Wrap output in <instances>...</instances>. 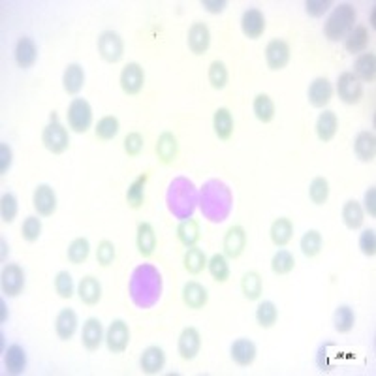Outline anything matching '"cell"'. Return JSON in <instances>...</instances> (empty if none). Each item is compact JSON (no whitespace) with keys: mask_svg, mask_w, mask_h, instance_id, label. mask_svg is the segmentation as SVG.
<instances>
[{"mask_svg":"<svg viewBox=\"0 0 376 376\" xmlns=\"http://www.w3.org/2000/svg\"><path fill=\"white\" fill-rule=\"evenodd\" d=\"M164 291V279L156 265L139 264L134 267L132 275L128 279V296L134 307L139 311H149L159 305Z\"/></svg>","mask_w":376,"mask_h":376,"instance_id":"cell-1","label":"cell"},{"mask_svg":"<svg viewBox=\"0 0 376 376\" xmlns=\"http://www.w3.org/2000/svg\"><path fill=\"white\" fill-rule=\"evenodd\" d=\"M198 207L211 224H222L233 211V190L222 179H207L200 186Z\"/></svg>","mask_w":376,"mask_h":376,"instance_id":"cell-2","label":"cell"},{"mask_svg":"<svg viewBox=\"0 0 376 376\" xmlns=\"http://www.w3.org/2000/svg\"><path fill=\"white\" fill-rule=\"evenodd\" d=\"M198 196H200V188L194 185L185 175L173 177L166 190V207L171 217L177 220H186V218L194 217L198 209Z\"/></svg>","mask_w":376,"mask_h":376,"instance_id":"cell-3","label":"cell"},{"mask_svg":"<svg viewBox=\"0 0 376 376\" xmlns=\"http://www.w3.org/2000/svg\"><path fill=\"white\" fill-rule=\"evenodd\" d=\"M358 21V10L350 2H340L329 11L328 19L323 23V36L329 42H343L348 36Z\"/></svg>","mask_w":376,"mask_h":376,"instance_id":"cell-4","label":"cell"},{"mask_svg":"<svg viewBox=\"0 0 376 376\" xmlns=\"http://www.w3.org/2000/svg\"><path fill=\"white\" fill-rule=\"evenodd\" d=\"M42 144L51 154H63L70 147V132L63 122L58 121L57 115H51V121L45 124L42 132Z\"/></svg>","mask_w":376,"mask_h":376,"instance_id":"cell-5","label":"cell"},{"mask_svg":"<svg viewBox=\"0 0 376 376\" xmlns=\"http://www.w3.org/2000/svg\"><path fill=\"white\" fill-rule=\"evenodd\" d=\"M92 106L85 98H74L68 104V112H66V121L68 128L75 134H87L92 128Z\"/></svg>","mask_w":376,"mask_h":376,"instance_id":"cell-6","label":"cell"},{"mask_svg":"<svg viewBox=\"0 0 376 376\" xmlns=\"http://www.w3.org/2000/svg\"><path fill=\"white\" fill-rule=\"evenodd\" d=\"M96 48L102 60H106L107 64H119L124 57V42L121 34L115 31L100 32Z\"/></svg>","mask_w":376,"mask_h":376,"instance_id":"cell-7","label":"cell"},{"mask_svg":"<svg viewBox=\"0 0 376 376\" xmlns=\"http://www.w3.org/2000/svg\"><path fill=\"white\" fill-rule=\"evenodd\" d=\"M32 207H34L38 217H53L58 209V198L53 186L48 183H40L32 192Z\"/></svg>","mask_w":376,"mask_h":376,"instance_id":"cell-8","label":"cell"},{"mask_svg":"<svg viewBox=\"0 0 376 376\" xmlns=\"http://www.w3.org/2000/svg\"><path fill=\"white\" fill-rule=\"evenodd\" d=\"M25 284H27V276H25V271L19 264H6L4 269H2V276H0V286H2V294L6 297H19L25 290Z\"/></svg>","mask_w":376,"mask_h":376,"instance_id":"cell-9","label":"cell"},{"mask_svg":"<svg viewBox=\"0 0 376 376\" xmlns=\"http://www.w3.org/2000/svg\"><path fill=\"white\" fill-rule=\"evenodd\" d=\"M333 89L337 96H339V100L346 104V106L360 104L361 98H363V83L352 72H343Z\"/></svg>","mask_w":376,"mask_h":376,"instance_id":"cell-10","label":"cell"},{"mask_svg":"<svg viewBox=\"0 0 376 376\" xmlns=\"http://www.w3.org/2000/svg\"><path fill=\"white\" fill-rule=\"evenodd\" d=\"M119 85L127 96H138L145 87V70L139 63H128L121 70Z\"/></svg>","mask_w":376,"mask_h":376,"instance_id":"cell-11","label":"cell"},{"mask_svg":"<svg viewBox=\"0 0 376 376\" xmlns=\"http://www.w3.org/2000/svg\"><path fill=\"white\" fill-rule=\"evenodd\" d=\"M291 49L286 40L275 38L265 45V64L271 72H281L290 64Z\"/></svg>","mask_w":376,"mask_h":376,"instance_id":"cell-12","label":"cell"},{"mask_svg":"<svg viewBox=\"0 0 376 376\" xmlns=\"http://www.w3.org/2000/svg\"><path fill=\"white\" fill-rule=\"evenodd\" d=\"M249 237H247V230L241 224H233L230 226L228 232L224 233L222 239V252L228 260H237L241 258L247 249Z\"/></svg>","mask_w":376,"mask_h":376,"instance_id":"cell-13","label":"cell"},{"mask_svg":"<svg viewBox=\"0 0 376 376\" xmlns=\"http://www.w3.org/2000/svg\"><path fill=\"white\" fill-rule=\"evenodd\" d=\"M106 346L112 354H122L127 352L128 345H130V328L122 318L112 320L109 328L106 329Z\"/></svg>","mask_w":376,"mask_h":376,"instance_id":"cell-14","label":"cell"},{"mask_svg":"<svg viewBox=\"0 0 376 376\" xmlns=\"http://www.w3.org/2000/svg\"><path fill=\"white\" fill-rule=\"evenodd\" d=\"M333 95H335L333 83H331L328 77H323V75L314 77L307 89L308 104L313 107H316V109H326V107L331 104V100H333Z\"/></svg>","mask_w":376,"mask_h":376,"instance_id":"cell-15","label":"cell"},{"mask_svg":"<svg viewBox=\"0 0 376 376\" xmlns=\"http://www.w3.org/2000/svg\"><path fill=\"white\" fill-rule=\"evenodd\" d=\"M200 352H202V333L196 328L188 326L181 331L177 339V354L181 360L192 361L196 360Z\"/></svg>","mask_w":376,"mask_h":376,"instance_id":"cell-16","label":"cell"},{"mask_svg":"<svg viewBox=\"0 0 376 376\" xmlns=\"http://www.w3.org/2000/svg\"><path fill=\"white\" fill-rule=\"evenodd\" d=\"M267 23H265L264 11L260 8H247L241 16V32L249 40H260L264 36Z\"/></svg>","mask_w":376,"mask_h":376,"instance_id":"cell-17","label":"cell"},{"mask_svg":"<svg viewBox=\"0 0 376 376\" xmlns=\"http://www.w3.org/2000/svg\"><path fill=\"white\" fill-rule=\"evenodd\" d=\"M186 43H188V49L190 53L194 55H205L211 48V31L207 27L205 23L202 21H194L188 27V34H186Z\"/></svg>","mask_w":376,"mask_h":376,"instance_id":"cell-18","label":"cell"},{"mask_svg":"<svg viewBox=\"0 0 376 376\" xmlns=\"http://www.w3.org/2000/svg\"><path fill=\"white\" fill-rule=\"evenodd\" d=\"M106 340V331H104V326L98 318L90 316L83 322V329H81V345L87 352H96L100 348L102 343Z\"/></svg>","mask_w":376,"mask_h":376,"instance_id":"cell-19","label":"cell"},{"mask_svg":"<svg viewBox=\"0 0 376 376\" xmlns=\"http://www.w3.org/2000/svg\"><path fill=\"white\" fill-rule=\"evenodd\" d=\"M154 151H156V156H159L160 164L171 166L175 160L179 159V139L173 132L166 130L159 136L156 139V145H154Z\"/></svg>","mask_w":376,"mask_h":376,"instance_id":"cell-20","label":"cell"},{"mask_svg":"<svg viewBox=\"0 0 376 376\" xmlns=\"http://www.w3.org/2000/svg\"><path fill=\"white\" fill-rule=\"evenodd\" d=\"M230 355L235 365L239 367H250L258 358V346L254 345V340L241 337V339L233 340L230 346Z\"/></svg>","mask_w":376,"mask_h":376,"instance_id":"cell-21","label":"cell"},{"mask_svg":"<svg viewBox=\"0 0 376 376\" xmlns=\"http://www.w3.org/2000/svg\"><path fill=\"white\" fill-rule=\"evenodd\" d=\"M181 299L185 303V307L192 308V311H202L209 303V291L202 282L188 281L181 290Z\"/></svg>","mask_w":376,"mask_h":376,"instance_id":"cell-22","label":"cell"},{"mask_svg":"<svg viewBox=\"0 0 376 376\" xmlns=\"http://www.w3.org/2000/svg\"><path fill=\"white\" fill-rule=\"evenodd\" d=\"M166 367V352L162 346L151 345L141 352L139 358V369L144 375H159Z\"/></svg>","mask_w":376,"mask_h":376,"instance_id":"cell-23","label":"cell"},{"mask_svg":"<svg viewBox=\"0 0 376 376\" xmlns=\"http://www.w3.org/2000/svg\"><path fill=\"white\" fill-rule=\"evenodd\" d=\"M80 328V318L74 308H60L55 318V333L60 340H72L74 339L75 331Z\"/></svg>","mask_w":376,"mask_h":376,"instance_id":"cell-24","label":"cell"},{"mask_svg":"<svg viewBox=\"0 0 376 376\" xmlns=\"http://www.w3.org/2000/svg\"><path fill=\"white\" fill-rule=\"evenodd\" d=\"M355 159L365 164H371L376 159V136L372 130H361L354 138Z\"/></svg>","mask_w":376,"mask_h":376,"instance_id":"cell-25","label":"cell"},{"mask_svg":"<svg viewBox=\"0 0 376 376\" xmlns=\"http://www.w3.org/2000/svg\"><path fill=\"white\" fill-rule=\"evenodd\" d=\"M85 68L80 63H70L63 72V89L66 95L77 96L85 87Z\"/></svg>","mask_w":376,"mask_h":376,"instance_id":"cell-26","label":"cell"},{"mask_svg":"<svg viewBox=\"0 0 376 376\" xmlns=\"http://www.w3.org/2000/svg\"><path fill=\"white\" fill-rule=\"evenodd\" d=\"M136 247L138 252L144 258H151L156 252L159 247V237H156V230L151 222H139L136 230Z\"/></svg>","mask_w":376,"mask_h":376,"instance_id":"cell-27","label":"cell"},{"mask_svg":"<svg viewBox=\"0 0 376 376\" xmlns=\"http://www.w3.org/2000/svg\"><path fill=\"white\" fill-rule=\"evenodd\" d=\"M14 58L16 64L21 70L32 68L38 60V45L31 36H21L17 40L16 49H14Z\"/></svg>","mask_w":376,"mask_h":376,"instance_id":"cell-28","label":"cell"},{"mask_svg":"<svg viewBox=\"0 0 376 376\" xmlns=\"http://www.w3.org/2000/svg\"><path fill=\"white\" fill-rule=\"evenodd\" d=\"M213 132L220 141H230L235 132V119L230 107H218L213 113Z\"/></svg>","mask_w":376,"mask_h":376,"instance_id":"cell-29","label":"cell"},{"mask_svg":"<svg viewBox=\"0 0 376 376\" xmlns=\"http://www.w3.org/2000/svg\"><path fill=\"white\" fill-rule=\"evenodd\" d=\"M27 352L21 345L17 343H11L8 348L4 350V369L8 375L11 376H19L27 371Z\"/></svg>","mask_w":376,"mask_h":376,"instance_id":"cell-30","label":"cell"},{"mask_svg":"<svg viewBox=\"0 0 376 376\" xmlns=\"http://www.w3.org/2000/svg\"><path fill=\"white\" fill-rule=\"evenodd\" d=\"M314 132H316V138L322 144H329L339 132V117H337V113L331 112V109H323L318 115V119H316Z\"/></svg>","mask_w":376,"mask_h":376,"instance_id":"cell-31","label":"cell"},{"mask_svg":"<svg viewBox=\"0 0 376 376\" xmlns=\"http://www.w3.org/2000/svg\"><path fill=\"white\" fill-rule=\"evenodd\" d=\"M102 282L92 275L83 276L77 284V296H80V301L87 307H96L98 303L102 301Z\"/></svg>","mask_w":376,"mask_h":376,"instance_id":"cell-32","label":"cell"},{"mask_svg":"<svg viewBox=\"0 0 376 376\" xmlns=\"http://www.w3.org/2000/svg\"><path fill=\"white\" fill-rule=\"evenodd\" d=\"M175 235L185 249L196 247L202 239V230H200V222L196 218H186V220H179L177 228H175Z\"/></svg>","mask_w":376,"mask_h":376,"instance_id":"cell-33","label":"cell"},{"mask_svg":"<svg viewBox=\"0 0 376 376\" xmlns=\"http://www.w3.org/2000/svg\"><path fill=\"white\" fill-rule=\"evenodd\" d=\"M269 237L271 243L275 245V247H279V249H284L286 245H290V241L294 239V222H291V218H275V220L271 222Z\"/></svg>","mask_w":376,"mask_h":376,"instance_id":"cell-34","label":"cell"},{"mask_svg":"<svg viewBox=\"0 0 376 376\" xmlns=\"http://www.w3.org/2000/svg\"><path fill=\"white\" fill-rule=\"evenodd\" d=\"M343 43H345V49L348 53L352 55L365 53L367 48H369V43H371V32H369V28H367L365 25H355L348 36L343 40Z\"/></svg>","mask_w":376,"mask_h":376,"instance_id":"cell-35","label":"cell"},{"mask_svg":"<svg viewBox=\"0 0 376 376\" xmlns=\"http://www.w3.org/2000/svg\"><path fill=\"white\" fill-rule=\"evenodd\" d=\"M340 218H343V224L350 232H355V230L363 228V222H365V211L358 200H346L343 209H340Z\"/></svg>","mask_w":376,"mask_h":376,"instance_id":"cell-36","label":"cell"},{"mask_svg":"<svg viewBox=\"0 0 376 376\" xmlns=\"http://www.w3.org/2000/svg\"><path fill=\"white\" fill-rule=\"evenodd\" d=\"M352 74L361 81V83H375L376 80V57L372 51H365L355 57L354 72Z\"/></svg>","mask_w":376,"mask_h":376,"instance_id":"cell-37","label":"cell"},{"mask_svg":"<svg viewBox=\"0 0 376 376\" xmlns=\"http://www.w3.org/2000/svg\"><path fill=\"white\" fill-rule=\"evenodd\" d=\"M149 183V173L138 175L127 188V203L130 209L138 211L145 205V188Z\"/></svg>","mask_w":376,"mask_h":376,"instance_id":"cell-38","label":"cell"},{"mask_svg":"<svg viewBox=\"0 0 376 376\" xmlns=\"http://www.w3.org/2000/svg\"><path fill=\"white\" fill-rule=\"evenodd\" d=\"M241 291H243L245 299L260 301L262 294H264V279L258 271H247L241 276Z\"/></svg>","mask_w":376,"mask_h":376,"instance_id":"cell-39","label":"cell"},{"mask_svg":"<svg viewBox=\"0 0 376 376\" xmlns=\"http://www.w3.org/2000/svg\"><path fill=\"white\" fill-rule=\"evenodd\" d=\"M252 113L262 124H269L275 119V102L267 92H258L252 100Z\"/></svg>","mask_w":376,"mask_h":376,"instance_id":"cell-40","label":"cell"},{"mask_svg":"<svg viewBox=\"0 0 376 376\" xmlns=\"http://www.w3.org/2000/svg\"><path fill=\"white\" fill-rule=\"evenodd\" d=\"M207 271L215 282L218 284H224V282L230 281V275H232V269H230V260L224 256V252H217L213 254L209 260H207Z\"/></svg>","mask_w":376,"mask_h":376,"instance_id":"cell-41","label":"cell"},{"mask_svg":"<svg viewBox=\"0 0 376 376\" xmlns=\"http://www.w3.org/2000/svg\"><path fill=\"white\" fill-rule=\"evenodd\" d=\"M207 254L205 250L202 247H190V249H186L185 258H183V265H185L186 273H190V275H200L203 271L207 269Z\"/></svg>","mask_w":376,"mask_h":376,"instance_id":"cell-42","label":"cell"},{"mask_svg":"<svg viewBox=\"0 0 376 376\" xmlns=\"http://www.w3.org/2000/svg\"><path fill=\"white\" fill-rule=\"evenodd\" d=\"M299 249H301L303 256L308 258V260L316 258L323 249V237L320 230H307L303 233L301 239H299Z\"/></svg>","mask_w":376,"mask_h":376,"instance_id":"cell-43","label":"cell"},{"mask_svg":"<svg viewBox=\"0 0 376 376\" xmlns=\"http://www.w3.org/2000/svg\"><path fill=\"white\" fill-rule=\"evenodd\" d=\"M355 326V313L354 308L343 303L335 308L333 313V329L339 335H348Z\"/></svg>","mask_w":376,"mask_h":376,"instance_id":"cell-44","label":"cell"},{"mask_svg":"<svg viewBox=\"0 0 376 376\" xmlns=\"http://www.w3.org/2000/svg\"><path fill=\"white\" fill-rule=\"evenodd\" d=\"M254 318L262 329L275 328V323L279 322V307L273 301H269V299H264L256 307Z\"/></svg>","mask_w":376,"mask_h":376,"instance_id":"cell-45","label":"cell"},{"mask_svg":"<svg viewBox=\"0 0 376 376\" xmlns=\"http://www.w3.org/2000/svg\"><path fill=\"white\" fill-rule=\"evenodd\" d=\"M207 80H209V85L215 90L226 89L230 81V72L226 63L224 60H213L209 64V70H207Z\"/></svg>","mask_w":376,"mask_h":376,"instance_id":"cell-46","label":"cell"},{"mask_svg":"<svg viewBox=\"0 0 376 376\" xmlns=\"http://www.w3.org/2000/svg\"><path fill=\"white\" fill-rule=\"evenodd\" d=\"M296 269V256L288 249H279L271 258V271L279 276L290 275Z\"/></svg>","mask_w":376,"mask_h":376,"instance_id":"cell-47","label":"cell"},{"mask_svg":"<svg viewBox=\"0 0 376 376\" xmlns=\"http://www.w3.org/2000/svg\"><path fill=\"white\" fill-rule=\"evenodd\" d=\"M119 132H121V122H119L117 117L106 115L96 122L95 136L100 141H113L119 136Z\"/></svg>","mask_w":376,"mask_h":376,"instance_id":"cell-48","label":"cell"},{"mask_svg":"<svg viewBox=\"0 0 376 376\" xmlns=\"http://www.w3.org/2000/svg\"><path fill=\"white\" fill-rule=\"evenodd\" d=\"M90 254V243L87 237H75L66 249V258L70 264L81 265L85 264Z\"/></svg>","mask_w":376,"mask_h":376,"instance_id":"cell-49","label":"cell"},{"mask_svg":"<svg viewBox=\"0 0 376 376\" xmlns=\"http://www.w3.org/2000/svg\"><path fill=\"white\" fill-rule=\"evenodd\" d=\"M329 194H331V186H329V181L326 177H314L311 183H308V200L314 203V205H323L328 203Z\"/></svg>","mask_w":376,"mask_h":376,"instance_id":"cell-50","label":"cell"},{"mask_svg":"<svg viewBox=\"0 0 376 376\" xmlns=\"http://www.w3.org/2000/svg\"><path fill=\"white\" fill-rule=\"evenodd\" d=\"M17 215H19V200L14 192H4L0 198V217L4 224L16 222Z\"/></svg>","mask_w":376,"mask_h":376,"instance_id":"cell-51","label":"cell"},{"mask_svg":"<svg viewBox=\"0 0 376 376\" xmlns=\"http://www.w3.org/2000/svg\"><path fill=\"white\" fill-rule=\"evenodd\" d=\"M43 232V224L42 217H36V215H31L23 220L21 224V235L27 243H36L38 239L42 237Z\"/></svg>","mask_w":376,"mask_h":376,"instance_id":"cell-52","label":"cell"},{"mask_svg":"<svg viewBox=\"0 0 376 376\" xmlns=\"http://www.w3.org/2000/svg\"><path fill=\"white\" fill-rule=\"evenodd\" d=\"M55 291H57V296L60 299H72L75 294V284L74 279L70 275L68 271H58L57 275H55L53 281Z\"/></svg>","mask_w":376,"mask_h":376,"instance_id":"cell-53","label":"cell"},{"mask_svg":"<svg viewBox=\"0 0 376 376\" xmlns=\"http://www.w3.org/2000/svg\"><path fill=\"white\" fill-rule=\"evenodd\" d=\"M117 260V247L109 239H102L96 247V262L100 267H109Z\"/></svg>","mask_w":376,"mask_h":376,"instance_id":"cell-54","label":"cell"},{"mask_svg":"<svg viewBox=\"0 0 376 376\" xmlns=\"http://www.w3.org/2000/svg\"><path fill=\"white\" fill-rule=\"evenodd\" d=\"M122 149L130 159H136L144 153L145 149V138L139 132H128L122 139Z\"/></svg>","mask_w":376,"mask_h":376,"instance_id":"cell-55","label":"cell"},{"mask_svg":"<svg viewBox=\"0 0 376 376\" xmlns=\"http://www.w3.org/2000/svg\"><path fill=\"white\" fill-rule=\"evenodd\" d=\"M360 250L361 254L367 258H375L376 256V232L372 228H365L360 233Z\"/></svg>","mask_w":376,"mask_h":376,"instance_id":"cell-56","label":"cell"},{"mask_svg":"<svg viewBox=\"0 0 376 376\" xmlns=\"http://www.w3.org/2000/svg\"><path fill=\"white\" fill-rule=\"evenodd\" d=\"M331 8H333V2H331V0H307V2H305L307 16L314 17V19L323 17Z\"/></svg>","mask_w":376,"mask_h":376,"instance_id":"cell-57","label":"cell"},{"mask_svg":"<svg viewBox=\"0 0 376 376\" xmlns=\"http://www.w3.org/2000/svg\"><path fill=\"white\" fill-rule=\"evenodd\" d=\"M11 164H14V149L10 147V144L2 141L0 144V175L2 177L11 170Z\"/></svg>","mask_w":376,"mask_h":376,"instance_id":"cell-58","label":"cell"},{"mask_svg":"<svg viewBox=\"0 0 376 376\" xmlns=\"http://www.w3.org/2000/svg\"><path fill=\"white\" fill-rule=\"evenodd\" d=\"M361 207H363L365 215H369L371 218L376 217V186H369L367 188Z\"/></svg>","mask_w":376,"mask_h":376,"instance_id":"cell-59","label":"cell"},{"mask_svg":"<svg viewBox=\"0 0 376 376\" xmlns=\"http://www.w3.org/2000/svg\"><path fill=\"white\" fill-rule=\"evenodd\" d=\"M200 6H202L207 14H211V16H218V14H224V11H226L228 2H226V0H202Z\"/></svg>","mask_w":376,"mask_h":376,"instance_id":"cell-60","label":"cell"},{"mask_svg":"<svg viewBox=\"0 0 376 376\" xmlns=\"http://www.w3.org/2000/svg\"><path fill=\"white\" fill-rule=\"evenodd\" d=\"M0 308H2V322H6V303H4V299L0 301Z\"/></svg>","mask_w":376,"mask_h":376,"instance_id":"cell-61","label":"cell"},{"mask_svg":"<svg viewBox=\"0 0 376 376\" xmlns=\"http://www.w3.org/2000/svg\"><path fill=\"white\" fill-rule=\"evenodd\" d=\"M371 27H375V10L371 11Z\"/></svg>","mask_w":376,"mask_h":376,"instance_id":"cell-62","label":"cell"}]
</instances>
